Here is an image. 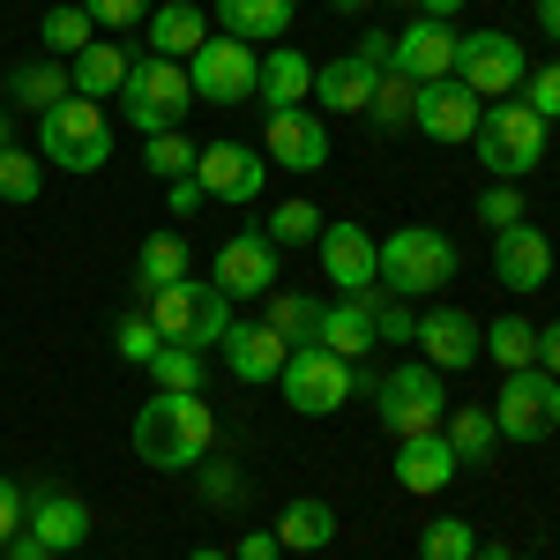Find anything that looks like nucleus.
Returning a JSON list of instances; mask_svg holds the SVG:
<instances>
[{"mask_svg":"<svg viewBox=\"0 0 560 560\" xmlns=\"http://www.w3.org/2000/svg\"><path fill=\"white\" fill-rule=\"evenodd\" d=\"M128 441H135V456H142L150 471H195V464L217 448V419H210L202 396H173V388H158V396L135 411Z\"/></svg>","mask_w":560,"mask_h":560,"instance_id":"1","label":"nucleus"},{"mask_svg":"<svg viewBox=\"0 0 560 560\" xmlns=\"http://www.w3.org/2000/svg\"><path fill=\"white\" fill-rule=\"evenodd\" d=\"M38 158L60 173H105L113 165V113L97 97H60L38 113Z\"/></svg>","mask_w":560,"mask_h":560,"instance_id":"2","label":"nucleus"},{"mask_svg":"<svg viewBox=\"0 0 560 560\" xmlns=\"http://www.w3.org/2000/svg\"><path fill=\"white\" fill-rule=\"evenodd\" d=\"M441 284H456V240L433 224H396L382 240V292L396 300H427Z\"/></svg>","mask_w":560,"mask_h":560,"instance_id":"3","label":"nucleus"},{"mask_svg":"<svg viewBox=\"0 0 560 560\" xmlns=\"http://www.w3.org/2000/svg\"><path fill=\"white\" fill-rule=\"evenodd\" d=\"M187 105H195L187 68H179V60H158V52H142L128 68V83H120V120H128L142 142H150V135H173L179 120H187Z\"/></svg>","mask_w":560,"mask_h":560,"instance_id":"4","label":"nucleus"},{"mask_svg":"<svg viewBox=\"0 0 560 560\" xmlns=\"http://www.w3.org/2000/svg\"><path fill=\"white\" fill-rule=\"evenodd\" d=\"M374 419H382L396 441H404V433H441V419H448V388H441V366H427V359H404V366H388L382 382H374Z\"/></svg>","mask_w":560,"mask_h":560,"instance_id":"5","label":"nucleus"},{"mask_svg":"<svg viewBox=\"0 0 560 560\" xmlns=\"http://www.w3.org/2000/svg\"><path fill=\"white\" fill-rule=\"evenodd\" d=\"M546 135L553 128H546L523 97L516 105H486V113H478V165L493 179H530L546 165Z\"/></svg>","mask_w":560,"mask_h":560,"instance_id":"6","label":"nucleus"},{"mask_svg":"<svg viewBox=\"0 0 560 560\" xmlns=\"http://www.w3.org/2000/svg\"><path fill=\"white\" fill-rule=\"evenodd\" d=\"M277 388H284V404H292L300 419H329V411H345V404H351V388H374V382H366V374H351V359H337V351L292 345Z\"/></svg>","mask_w":560,"mask_h":560,"instance_id":"7","label":"nucleus"},{"mask_svg":"<svg viewBox=\"0 0 560 560\" xmlns=\"http://www.w3.org/2000/svg\"><path fill=\"white\" fill-rule=\"evenodd\" d=\"M142 314L158 322V337H165V345H187V351L217 345V337L232 329V300H224L217 284H195V277L165 284V292H158V300L142 306Z\"/></svg>","mask_w":560,"mask_h":560,"instance_id":"8","label":"nucleus"},{"mask_svg":"<svg viewBox=\"0 0 560 560\" xmlns=\"http://www.w3.org/2000/svg\"><path fill=\"white\" fill-rule=\"evenodd\" d=\"M486 411H493L501 441L538 448L546 433H560V382L546 374V366H523V374H509V382H501V396H493Z\"/></svg>","mask_w":560,"mask_h":560,"instance_id":"9","label":"nucleus"},{"mask_svg":"<svg viewBox=\"0 0 560 560\" xmlns=\"http://www.w3.org/2000/svg\"><path fill=\"white\" fill-rule=\"evenodd\" d=\"M523 75H530V52L509 31H464L456 38V83L464 90H478V97H516Z\"/></svg>","mask_w":560,"mask_h":560,"instance_id":"10","label":"nucleus"},{"mask_svg":"<svg viewBox=\"0 0 560 560\" xmlns=\"http://www.w3.org/2000/svg\"><path fill=\"white\" fill-rule=\"evenodd\" d=\"M187 83H195V97H202V105H240V97H255V83H261L255 45L210 31V45L187 60Z\"/></svg>","mask_w":560,"mask_h":560,"instance_id":"11","label":"nucleus"},{"mask_svg":"<svg viewBox=\"0 0 560 560\" xmlns=\"http://www.w3.org/2000/svg\"><path fill=\"white\" fill-rule=\"evenodd\" d=\"M261 158H269V173H277V165H284V173H322V165H329V128H322L306 105H284V113L261 120Z\"/></svg>","mask_w":560,"mask_h":560,"instance_id":"12","label":"nucleus"},{"mask_svg":"<svg viewBox=\"0 0 560 560\" xmlns=\"http://www.w3.org/2000/svg\"><path fill=\"white\" fill-rule=\"evenodd\" d=\"M210 284L224 292V300H269V292H277V240H269V232H240V240H224V247H217Z\"/></svg>","mask_w":560,"mask_h":560,"instance_id":"13","label":"nucleus"},{"mask_svg":"<svg viewBox=\"0 0 560 560\" xmlns=\"http://www.w3.org/2000/svg\"><path fill=\"white\" fill-rule=\"evenodd\" d=\"M195 179H202V195L210 202H255L261 187H269V158L261 150H247V142H210L202 158H195Z\"/></svg>","mask_w":560,"mask_h":560,"instance_id":"14","label":"nucleus"},{"mask_svg":"<svg viewBox=\"0 0 560 560\" xmlns=\"http://www.w3.org/2000/svg\"><path fill=\"white\" fill-rule=\"evenodd\" d=\"M322 269L345 300H359L382 284V240H366V224H322Z\"/></svg>","mask_w":560,"mask_h":560,"instance_id":"15","label":"nucleus"},{"mask_svg":"<svg viewBox=\"0 0 560 560\" xmlns=\"http://www.w3.org/2000/svg\"><path fill=\"white\" fill-rule=\"evenodd\" d=\"M411 345H419V359H427V366L456 374V366H478V351H486V329H478L464 306H433V314H419Z\"/></svg>","mask_w":560,"mask_h":560,"instance_id":"16","label":"nucleus"},{"mask_svg":"<svg viewBox=\"0 0 560 560\" xmlns=\"http://www.w3.org/2000/svg\"><path fill=\"white\" fill-rule=\"evenodd\" d=\"M456 38L464 31H448L441 15H411L404 31H396V75H411V83H441V75H456Z\"/></svg>","mask_w":560,"mask_h":560,"instance_id":"17","label":"nucleus"},{"mask_svg":"<svg viewBox=\"0 0 560 560\" xmlns=\"http://www.w3.org/2000/svg\"><path fill=\"white\" fill-rule=\"evenodd\" d=\"M493 284H501V292H538V284H553V240H546L538 224L493 232Z\"/></svg>","mask_w":560,"mask_h":560,"instance_id":"18","label":"nucleus"},{"mask_svg":"<svg viewBox=\"0 0 560 560\" xmlns=\"http://www.w3.org/2000/svg\"><path fill=\"white\" fill-rule=\"evenodd\" d=\"M411 128L433 135V142H471V135H478V90H464L456 75L419 83V113H411Z\"/></svg>","mask_w":560,"mask_h":560,"instance_id":"19","label":"nucleus"},{"mask_svg":"<svg viewBox=\"0 0 560 560\" xmlns=\"http://www.w3.org/2000/svg\"><path fill=\"white\" fill-rule=\"evenodd\" d=\"M23 530L45 538L52 553H75V546H90V509L60 486H38V493H23Z\"/></svg>","mask_w":560,"mask_h":560,"instance_id":"20","label":"nucleus"},{"mask_svg":"<svg viewBox=\"0 0 560 560\" xmlns=\"http://www.w3.org/2000/svg\"><path fill=\"white\" fill-rule=\"evenodd\" d=\"M217 345H224V374H232V382H277L284 359H292V345H284L269 322H232Z\"/></svg>","mask_w":560,"mask_h":560,"instance_id":"21","label":"nucleus"},{"mask_svg":"<svg viewBox=\"0 0 560 560\" xmlns=\"http://www.w3.org/2000/svg\"><path fill=\"white\" fill-rule=\"evenodd\" d=\"M142 38H150L158 60H179V68H187V60L210 45V8H195V0H158L150 23H142Z\"/></svg>","mask_w":560,"mask_h":560,"instance_id":"22","label":"nucleus"},{"mask_svg":"<svg viewBox=\"0 0 560 560\" xmlns=\"http://www.w3.org/2000/svg\"><path fill=\"white\" fill-rule=\"evenodd\" d=\"M456 471H464V456L448 448V433H404L396 441V486L404 493H441Z\"/></svg>","mask_w":560,"mask_h":560,"instance_id":"23","label":"nucleus"},{"mask_svg":"<svg viewBox=\"0 0 560 560\" xmlns=\"http://www.w3.org/2000/svg\"><path fill=\"white\" fill-rule=\"evenodd\" d=\"M210 23L240 45H284L292 38V0H217Z\"/></svg>","mask_w":560,"mask_h":560,"instance_id":"24","label":"nucleus"},{"mask_svg":"<svg viewBox=\"0 0 560 560\" xmlns=\"http://www.w3.org/2000/svg\"><path fill=\"white\" fill-rule=\"evenodd\" d=\"M128 68H135V52L120 38H90L75 60H68V83H75V97H120V83H128Z\"/></svg>","mask_w":560,"mask_h":560,"instance_id":"25","label":"nucleus"},{"mask_svg":"<svg viewBox=\"0 0 560 560\" xmlns=\"http://www.w3.org/2000/svg\"><path fill=\"white\" fill-rule=\"evenodd\" d=\"M374 83H382V68H366L359 52H337V60L314 68V97H322L329 113H366V105H374Z\"/></svg>","mask_w":560,"mask_h":560,"instance_id":"26","label":"nucleus"},{"mask_svg":"<svg viewBox=\"0 0 560 560\" xmlns=\"http://www.w3.org/2000/svg\"><path fill=\"white\" fill-rule=\"evenodd\" d=\"M255 97L269 105V113H284V105H306L314 97V60H306L300 45H269L261 52V83Z\"/></svg>","mask_w":560,"mask_h":560,"instance_id":"27","label":"nucleus"},{"mask_svg":"<svg viewBox=\"0 0 560 560\" xmlns=\"http://www.w3.org/2000/svg\"><path fill=\"white\" fill-rule=\"evenodd\" d=\"M187 277V240L179 232H150L142 247H135V306H150L165 284Z\"/></svg>","mask_w":560,"mask_h":560,"instance_id":"28","label":"nucleus"},{"mask_svg":"<svg viewBox=\"0 0 560 560\" xmlns=\"http://www.w3.org/2000/svg\"><path fill=\"white\" fill-rule=\"evenodd\" d=\"M322 351H337V359H366V351L382 345L374 337V314H366V300H337L322 306V337H314Z\"/></svg>","mask_w":560,"mask_h":560,"instance_id":"29","label":"nucleus"},{"mask_svg":"<svg viewBox=\"0 0 560 560\" xmlns=\"http://www.w3.org/2000/svg\"><path fill=\"white\" fill-rule=\"evenodd\" d=\"M277 546H284V553H322V546H337V509H329V501H292V509L277 516Z\"/></svg>","mask_w":560,"mask_h":560,"instance_id":"30","label":"nucleus"},{"mask_svg":"<svg viewBox=\"0 0 560 560\" xmlns=\"http://www.w3.org/2000/svg\"><path fill=\"white\" fill-rule=\"evenodd\" d=\"M60 97H75V83H68V60H23V68L8 75V105H31V113H52Z\"/></svg>","mask_w":560,"mask_h":560,"instance_id":"31","label":"nucleus"},{"mask_svg":"<svg viewBox=\"0 0 560 560\" xmlns=\"http://www.w3.org/2000/svg\"><path fill=\"white\" fill-rule=\"evenodd\" d=\"M441 433H448V448H456L464 464H486V456H493V441H501V427H493V411H486V404H448Z\"/></svg>","mask_w":560,"mask_h":560,"instance_id":"32","label":"nucleus"},{"mask_svg":"<svg viewBox=\"0 0 560 560\" xmlns=\"http://www.w3.org/2000/svg\"><path fill=\"white\" fill-rule=\"evenodd\" d=\"M486 359H493L501 374H523V366H538V329H530L523 314H501V322H486Z\"/></svg>","mask_w":560,"mask_h":560,"instance_id":"33","label":"nucleus"},{"mask_svg":"<svg viewBox=\"0 0 560 560\" xmlns=\"http://www.w3.org/2000/svg\"><path fill=\"white\" fill-rule=\"evenodd\" d=\"M38 38L52 45V60H75V52L97 38V23H90L83 0H52V8H45V23H38Z\"/></svg>","mask_w":560,"mask_h":560,"instance_id":"34","label":"nucleus"},{"mask_svg":"<svg viewBox=\"0 0 560 560\" xmlns=\"http://www.w3.org/2000/svg\"><path fill=\"white\" fill-rule=\"evenodd\" d=\"M284 345H314L322 337V300H306V292H269V314H261Z\"/></svg>","mask_w":560,"mask_h":560,"instance_id":"35","label":"nucleus"},{"mask_svg":"<svg viewBox=\"0 0 560 560\" xmlns=\"http://www.w3.org/2000/svg\"><path fill=\"white\" fill-rule=\"evenodd\" d=\"M158 388H173V396H202V382H210V359L202 351H187V345H165L150 366H142Z\"/></svg>","mask_w":560,"mask_h":560,"instance_id":"36","label":"nucleus"},{"mask_svg":"<svg viewBox=\"0 0 560 560\" xmlns=\"http://www.w3.org/2000/svg\"><path fill=\"white\" fill-rule=\"evenodd\" d=\"M471 553H478L471 516H433L427 530H419V560H471Z\"/></svg>","mask_w":560,"mask_h":560,"instance_id":"37","label":"nucleus"},{"mask_svg":"<svg viewBox=\"0 0 560 560\" xmlns=\"http://www.w3.org/2000/svg\"><path fill=\"white\" fill-rule=\"evenodd\" d=\"M195 486H202L210 509H247V493H255V478L240 471V464H210V456L195 464Z\"/></svg>","mask_w":560,"mask_h":560,"instance_id":"38","label":"nucleus"},{"mask_svg":"<svg viewBox=\"0 0 560 560\" xmlns=\"http://www.w3.org/2000/svg\"><path fill=\"white\" fill-rule=\"evenodd\" d=\"M382 128H411V113H419V83L411 75H396V68H382V83H374V105H366Z\"/></svg>","mask_w":560,"mask_h":560,"instance_id":"39","label":"nucleus"},{"mask_svg":"<svg viewBox=\"0 0 560 560\" xmlns=\"http://www.w3.org/2000/svg\"><path fill=\"white\" fill-rule=\"evenodd\" d=\"M38 195H45V158L0 150V202H38Z\"/></svg>","mask_w":560,"mask_h":560,"instance_id":"40","label":"nucleus"},{"mask_svg":"<svg viewBox=\"0 0 560 560\" xmlns=\"http://www.w3.org/2000/svg\"><path fill=\"white\" fill-rule=\"evenodd\" d=\"M195 158H202V150H195V142H187V135H150V142H142V165H150V173L158 179H187L195 173Z\"/></svg>","mask_w":560,"mask_h":560,"instance_id":"41","label":"nucleus"},{"mask_svg":"<svg viewBox=\"0 0 560 560\" xmlns=\"http://www.w3.org/2000/svg\"><path fill=\"white\" fill-rule=\"evenodd\" d=\"M113 345H120V366H150L158 351H165V337H158V322L135 306V314H120V329H113Z\"/></svg>","mask_w":560,"mask_h":560,"instance_id":"42","label":"nucleus"},{"mask_svg":"<svg viewBox=\"0 0 560 560\" xmlns=\"http://www.w3.org/2000/svg\"><path fill=\"white\" fill-rule=\"evenodd\" d=\"M322 224L329 217L314 210V202H284V210H269V240L277 247H306V240H322Z\"/></svg>","mask_w":560,"mask_h":560,"instance_id":"43","label":"nucleus"},{"mask_svg":"<svg viewBox=\"0 0 560 560\" xmlns=\"http://www.w3.org/2000/svg\"><path fill=\"white\" fill-rule=\"evenodd\" d=\"M359 300H366V314H374V337H382V345H411V329H419V322L404 314V300H396V292H382V284H374V292H359Z\"/></svg>","mask_w":560,"mask_h":560,"instance_id":"44","label":"nucleus"},{"mask_svg":"<svg viewBox=\"0 0 560 560\" xmlns=\"http://www.w3.org/2000/svg\"><path fill=\"white\" fill-rule=\"evenodd\" d=\"M516 97L530 105V113H538V120H546V128H553V120H560V60H546V68H530Z\"/></svg>","mask_w":560,"mask_h":560,"instance_id":"45","label":"nucleus"},{"mask_svg":"<svg viewBox=\"0 0 560 560\" xmlns=\"http://www.w3.org/2000/svg\"><path fill=\"white\" fill-rule=\"evenodd\" d=\"M478 224H493V232L523 224V187H516V179H493V187L478 195Z\"/></svg>","mask_w":560,"mask_h":560,"instance_id":"46","label":"nucleus"},{"mask_svg":"<svg viewBox=\"0 0 560 560\" xmlns=\"http://www.w3.org/2000/svg\"><path fill=\"white\" fill-rule=\"evenodd\" d=\"M90 8V23H97V31H135V23H150V8H158V0H83Z\"/></svg>","mask_w":560,"mask_h":560,"instance_id":"47","label":"nucleus"},{"mask_svg":"<svg viewBox=\"0 0 560 560\" xmlns=\"http://www.w3.org/2000/svg\"><path fill=\"white\" fill-rule=\"evenodd\" d=\"M202 202H210V195H202V179H195V173H187V179H165V210H173V217H195Z\"/></svg>","mask_w":560,"mask_h":560,"instance_id":"48","label":"nucleus"},{"mask_svg":"<svg viewBox=\"0 0 560 560\" xmlns=\"http://www.w3.org/2000/svg\"><path fill=\"white\" fill-rule=\"evenodd\" d=\"M15 530H23V486H15V478H0V546H8Z\"/></svg>","mask_w":560,"mask_h":560,"instance_id":"49","label":"nucleus"},{"mask_svg":"<svg viewBox=\"0 0 560 560\" xmlns=\"http://www.w3.org/2000/svg\"><path fill=\"white\" fill-rule=\"evenodd\" d=\"M359 60L366 68H388L396 60V31H359Z\"/></svg>","mask_w":560,"mask_h":560,"instance_id":"50","label":"nucleus"},{"mask_svg":"<svg viewBox=\"0 0 560 560\" xmlns=\"http://www.w3.org/2000/svg\"><path fill=\"white\" fill-rule=\"evenodd\" d=\"M232 560H284V546H277V530H247Z\"/></svg>","mask_w":560,"mask_h":560,"instance_id":"51","label":"nucleus"},{"mask_svg":"<svg viewBox=\"0 0 560 560\" xmlns=\"http://www.w3.org/2000/svg\"><path fill=\"white\" fill-rule=\"evenodd\" d=\"M0 560H52V546H45V538H31V530H15V538L0 546Z\"/></svg>","mask_w":560,"mask_h":560,"instance_id":"52","label":"nucleus"},{"mask_svg":"<svg viewBox=\"0 0 560 560\" xmlns=\"http://www.w3.org/2000/svg\"><path fill=\"white\" fill-rule=\"evenodd\" d=\"M538 366L560 382V322H546V329H538Z\"/></svg>","mask_w":560,"mask_h":560,"instance_id":"53","label":"nucleus"},{"mask_svg":"<svg viewBox=\"0 0 560 560\" xmlns=\"http://www.w3.org/2000/svg\"><path fill=\"white\" fill-rule=\"evenodd\" d=\"M404 8H411V15H441V23H448V15H456L464 0H404Z\"/></svg>","mask_w":560,"mask_h":560,"instance_id":"54","label":"nucleus"},{"mask_svg":"<svg viewBox=\"0 0 560 560\" xmlns=\"http://www.w3.org/2000/svg\"><path fill=\"white\" fill-rule=\"evenodd\" d=\"M538 31L560 45V0H538Z\"/></svg>","mask_w":560,"mask_h":560,"instance_id":"55","label":"nucleus"},{"mask_svg":"<svg viewBox=\"0 0 560 560\" xmlns=\"http://www.w3.org/2000/svg\"><path fill=\"white\" fill-rule=\"evenodd\" d=\"M471 560H516V553H509V546H501V538H486V546H478Z\"/></svg>","mask_w":560,"mask_h":560,"instance_id":"56","label":"nucleus"},{"mask_svg":"<svg viewBox=\"0 0 560 560\" xmlns=\"http://www.w3.org/2000/svg\"><path fill=\"white\" fill-rule=\"evenodd\" d=\"M329 8H337V15H366L374 0H329Z\"/></svg>","mask_w":560,"mask_h":560,"instance_id":"57","label":"nucleus"},{"mask_svg":"<svg viewBox=\"0 0 560 560\" xmlns=\"http://www.w3.org/2000/svg\"><path fill=\"white\" fill-rule=\"evenodd\" d=\"M0 150H15V120H8V105H0Z\"/></svg>","mask_w":560,"mask_h":560,"instance_id":"58","label":"nucleus"},{"mask_svg":"<svg viewBox=\"0 0 560 560\" xmlns=\"http://www.w3.org/2000/svg\"><path fill=\"white\" fill-rule=\"evenodd\" d=\"M195 560H232V553H217V546H202V553H195Z\"/></svg>","mask_w":560,"mask_h":560,"instance_id":"59","label":"nucleus"}]
</instances>
